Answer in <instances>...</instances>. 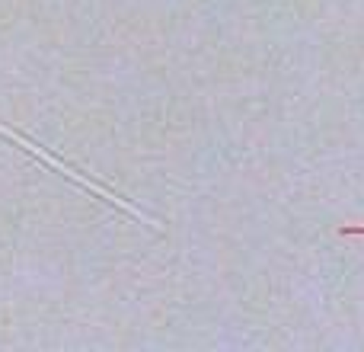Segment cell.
I'll use <instances>...</instances> for the list:
<instances>
[{
	"mask_svg": "<svg viewBox=\"0 0 364 352\" xmlns=\"http://www.w3.org/2000/svg\"><path fill=\"white\" fill-rule=\"evenodd\" d=\"M342 234H364V227H342Z\"/></svg>",
	"mask_w": 364,
	"mask_h": 352,
	"instance_id": "6da1fadb",
	"label": "cell"
}]
</instances>
